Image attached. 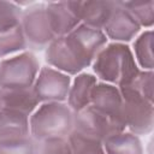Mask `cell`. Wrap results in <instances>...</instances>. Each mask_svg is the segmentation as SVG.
Segmentation results:
<instances>
[{"label":"cell","instance_id":"obj_1","mask_svg":"<svg viewBox=\"0 0 154 154\" xmlns=\"http://www.w3.org/2000/svg\"><path fill=\"white\" fill-rule=\"evenodd\" d=\"M107 43L103 31L79 24L71 32L55 38L46 48V63L69 76H76L91 66Z\"/></svg>","mask_w":154,"mask_h":154},{"label":"cell","instance_id":"obj_2","mask_svg":"<svg viewBox=\"0 0 154 154\" xmlns=\"http://www.w3.org/2000/svg\"><path fill=\"white\" fill-rule=\"evenodd\" d=\"M91 67L97 81L118 88L131 83L141 71L130 46L119 42H108L96 55Z\"/></svg>","mask_w":154,"mask_h":154},{"label":"cell","instance_id":"obj_3","mask_svg":"<svg viewBox=\"0 0 154 154\" xmlns=\"http://www.w3.org/2000/svg\"><path fill=\"white\" fill-rule=\"evenodd\" d=\"M75 113L66 102H46L29 117L30 136L37 141L69 137L73 131Z\"/></svg>","mask_w":154,"mask_h":154},{"label":"cell","instance_id":"obj_4","mask_svg":"<svg viewBox=\"0 0 154 154\" xmlns=\"http://www.w3.org/2000/svg\"><path fill=\"white\" fill-rule=\"evenodd\" d=\"M123 99V113L126 130L141 136L153 131L154 124V103L144 97L134 83L119 88Z\"/></svg>","mask_w":154,"mask_h":154},{"label":"cell","instance_id":"obj_5","mask_svg":"<svg viewBox=\"0 0 154 154\" xmlns=\"http://www.w3.org/2000/svg\"><path fill=\"white\" fill-rule=\"evenodd\" d=\"M41 66L31 51H24L16 55L0 60V88L25 89L31 88L36 81Z\"/></svg>","mask_w":154,"mask_h":154},{"label":"cell","instance_id":"obj_6","mask_svg":"<svg viewBox=\"0 0 154 154\" xmlns=\"http://www.w3.org/2000/svg\"><path fill=\"white\" fill-rule=\"evenodd\" d=\"M20 26L31 51H43L57 38L47 16L46 2H32L23 8Z\"/></svg>","mask_w":154,"mask_h":154},{"label":"cell","instance_id":"obj_7","mask_svg":"<svg viewBox=\"0 0 154 154\" xmlns=\"http://www.w3.org/2000/svg\"><path fill=\"white\" fill-rule=\"evenodd\" d=\"M71 76L51 66H41L32 85L40 103L66 102L71 87Z\"/></svg>","mask_w":154,"mask_h":154},{"label":"cell","instance_id":"obj_8","mask_svg":"<svg viewBox=\"0 0 154 154\" xmlns=\"http://www.w3.org/2000/svg\"><path fill=\"white\" fill-rule=\"evenodd\" d=\"M124 130V128L95 111L90 105L73 116V131L101 143L109 136Z\"/></svg>","mask_w":154,"mask_h":154},{"label":"cell","instance_id":"obj_9","mask_svg":"<svg viewBox=\"0 0 154 154\" xmlns=\"http://www.w3.org/2000/svg\"><path fill=\"white\" fill-rule=\"evenodd\" d=\"M89 105L126 130L123 113V99L118 87L97 81L93 89Z\"/></svg>","mask_w":154,"mask_h":154},{"label":"cell","instance_id":"obj_10","mask_svg":"<svg viewBox=\"0 0 154 154\" xmlns=\"http://www.w3.org/2000/svg\"><path fill=\"white\" fill-rule=\"evenodd\" d=\"M141 30L142 28L130 12L120 4V1H116L114 8L102 31L107 40L128 45V42L136 38Z\"/></svg>","mask_w":154,"mask_h":154},{"label":"cell","instance_id":"obj_11","mask_svg":"<svg viewBox=\"0 0 154 154\" xmlns=\"http://www.w3.org/2000/svg\"><path fill=\"white\" fill-rule=\"evenodd\" d=\"M67 5L81 24L102 31L116 1H67Z\"/></svg>","mask_w":154,"mask_h":154},{"label":"cell","instance_id":"obj_12","mask_svg":"<svg viewBox=\"0 0 154 154\" xmlns=\"http://www.w3.org/2000/svg\"><path fill=\"white\" fill-rule=\"evenodd\" d=\"M40 102L34 93L32 87L25 89H2L0 88L1 109L13 111L30 117L38 107Z\"/></svg>","mask_w":154,"mask_h":154},{"label":"cell","instance_id":"obj_13","mask_svg":"<svg viewBox=\"0 0 154 154\" xmlns=\"http://www.w3.org/2000/svg\"><path fill=\"white\" fill-rule=\"evenodd\" d=\"M46 11L57 38L71 32L81 24L78 18L70 10L67 1H48L46 2Z\"/></svg>","mask_w":154,"mask_h":154},{"label":"cell","instance_id":"obj_14","mask_svg":"<svg viewBox=\"0 0 154 154\" xmlns=\"http://www.w3.org/2000/svg\"><path fill=\"white\" fill-rule=\"evenodd\" d=\"M96 83L97 78L93 73L81 72L75 76V78L71 81V87L66 100V103L73 113L82 111L90 103L91 93Z\"/></svg>","mask_w":154,"mask_h":154},{"label":"cell","instance_id":"obj_15","mask_svg":"<svg viewBox=\"0 0 154 154\" xmlns=\"http://www.w3.org/2000/svg\"><path fill=\"white\" fill-rule=\"evenodd\" d=\"M30 136L29 117L18 112L0 109V141Z\"/></svg>","mask_w":154,"mask_h":154},{"label":"cell","instance_id":"obj_16","mask_svg":"<svg viewBox=\"0 0 154 154\" xmlns=\"http://www.w3.org/2000/svg\"><path fill=\"white\" fill-rule=\"evenodd\" d=\"M106 154H143V146L140 136L124 130L109 136L102 142Z\"/></svg>","mask_w":154,"mask_h":154},{"label":"cell","instance_id":"obj_17","mask_svg":"<svg viewBox=\"0 0 154 154\" xmlns=\"http://www.w3.org/2000/svg\"><path fill=\"white\" fill-rule=\"evenodd\" d=\"M141 71H153V30L146 29L141 31L130 47Z\"/></svg>","mask_w":154,"mask_h":154},{"label":"cell","instance_id":"obj_18","mask_svg":"<svg viewBox=\"0 0 154 154\" xmlns=\"http://www.w3.org/2000/svg\"><path fill=\"white\" fill-rule=\"evenodd\" d=\"M28 51L26 41L19 25L0 32V59H5Z\"/></svg>","mask_w":154,"mask_h":154},{"label":"cell","instance_id":"obj_19","mask_svg":"<svg viewBox=\"0 0 154 154\" xmlns=\"http://www.w3.org/2000/svg\"><path fill=\"white\" fill-rule=\"evenodd\" d=\"M120 4L130 12L142 29H152L154 23V1H120Z\"/></svg>","mask_w":154,"mask_h":154},{"label":"cell","instance_id":"obj_20","mask_svg":"<svg viewBox=\"0 0 154 154\" xmlns=\"http://www.w3.org/2000/svg\"><path fill=\"white\" fill-rule=\"evenodd\" d=\"M36 142L31 136L0 141V154H35Z\"/></svg>","mask_w":154,"mask_h":154},{"label":"cell","instance_id":"obj_21","mask_svg":"<svg viewBox=\"0 0 154 154\" xmlns=\"http://www.w3.org/2000/svg\"><path fill=\"white\" fill-rule=\"evenodd\" d=\"M67 138L71 144L72 154H106L102 143L99 141L87 138L75 131H72Z\"/></svg>","mask_w":154,"mask_h":154},{"label":"cell","instance_id":"obj_22","mask_svg":"<svg viewBox=\"0 0 154 154\" xmlns=\"http://www.w3.org/2000/svg\"><path fill=\"white\" fill-rule=\"evenodd\" d=\"M23 7L13 1H0V32L19 25Z\"/></svg>","mask_w":154,"mask_h":154},{"label":"cell","instance_id":"obj_23","mask_svg":"<svg viewBox=\"0 0 154 154\" xmlns=\"http://www.w3.org/2000/svg\"><path fill=\"white\" fill-rule=\"evenodd\" d=\"M35 154H72V149L67 137H58L37 141Z\"/></svg>","mask_w":154,"mask_h":154},{"label":"cell","instance_id":"obj_24","mask_svg":"<svg viewBox=\"0 0 154 154\" xmlns=\"http://www.w3.org/2000/svg\"><path fill=\"white\" fill-rule=\"evenodd\" d=\"M0 109H1V107H0Z\"/></svg>","mask_w":154,"mask_h":154}]
</instances>
